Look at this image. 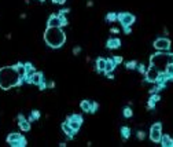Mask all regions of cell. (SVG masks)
Masks as SVG:
<instances>
[{"instance_id":"1","label":"cell","mask_w":173,"mask_h":147,"mask_svg":"<svg viewBox=\"0 0 173 147\" xmlns=\"http://www.w3.org/2000/svg\"><path fill=\"white\" fill-rule=\"evenodd\" d=\"M22 84H24V80L19 77L15 65L0 67V90L8 91L11 88L21 87Z\"/></svg>"},{"instance_id":"2","label":"cell","mask_w":173,"mask_h":147,"mask_svg":"<svg viewBox=\"0 0 173 147\" xmlns=\"http://www.w3.org/2000/svg\"><path fill=\"white\" fill-rule=\"evenodd\" d=\"M44 43L50 48L58 50L66 43V33L62 28H48L44 32Z\"/></svg>"},{"instance_id":"3","label":"cell","mask_w":173,"mask_h":147,"mask_svg":"<svg viewBox=\"0 0 173 147\" xmlns=\"http://www.w3.org/2000/svg\"><path fill=\"white\" fill-rule=\"evenodd\" d=\"M169 63H173V52L169 51H158L152 54L151 58H150V65L157 67L161 73L165 72Z\"/></svg>"},{"instance_id":"4","label":"cell","mask_w":173,"mask_h":147,"mask_svg":"<svg viewBox=\"0 0 173 147\" xmlns=\"http://www.w3.org/2000/svg\"><path fill=\"white\" fill-rule=\"evenodd\" d=\"M117 21H119V24H121V26H122L124 32H125L126 34H129L132 32L131 26L135 24L136 17H135L133 14H131V12H119Z\"/></svg>"},{"instance_id":"5","label":"cell","mask_w":173,"mask_h":147,"mask_svg":"<svg viewBox=\"0 0 173 147\" xmlns=\"http://www.w3.org/2000/svg\"><path fill=\"white\" fill-rule=\"evenodd\" d=\"M150 139H151V142H154V143H159V140H161L162 138V124L161 122H155L151 125V128H150Z\"/></svg>"},{"instance_id":"6","label":"cell","mask_w":173,"mask_h":147,"mask_svg":"<svg viewBox=\"0 0 173 147\" xmlns=\"http://www.w3.org/2000/svg\"><path fill=\"white\" fill-rule=\"evenodd\" d=\"M152 45L157 51H169L170 47H172V41L166 37H158V39L154 40Z\"/></svg>"},{"instance_id":"7","label":"cell","mask_w":173,"mask_h":147,"mask_svg":"<svg viewBox=\"0 0 173 147\" xmlns=\"http://www.w3.org/2000/svg\"><path fill=\"white\" fill-rule=\"evenodd\" d=\"M66 121L69 122V125L72 126L73 129H74L76 132H78L81 128V125H83V116L81 114H70L67 118H66Z\"/></svg>"},{"instance_id":"8","label":"cell","mask_w":173,"mask_h":147,"mask_svg":"<svg viewBox=\"0 0 173 147\" xmlns=\"http://www.w3.org/2000/svg\"><path fill=\"white\" fill-rule=\"evenodd\" d=\"M159 74H161V72H159L157 67H154V66H151L150 65V67L146 70V73H144V77H146V81L147 83H157V80H158V77H159Z\"/></svg>"},{"instance_id":"9","label":"cell","mask_w":173,"mask_h":147,"mask_svg":"<svg viewBox=\"0 0 173 147\" xmlns=\"http://www.w3.org/2000/svg\"><path fill=\"white\" fill-rule=\"evenodd\" d=\"M45 78H44V74L40 72H34L32 74V77L29 78H25V83H28V84H33V85H37L39 87L40 83H43Z\"/></svg>"},{"instance_id":"10","label":"cell","mask_w":173,"mask_h":147,"mask_svg":"<svg viewBox=\"0 0 173 147\" xmlns=\"http://www.w3.org/2000/svg\"><path fill=\"white\" fill-rule=\"evenodd\" d=\"M17 118H18V125H19V128H21V131H24V132L30 131V121L25 118L24 114H18Z\"/></svg>"},{"instance_id":"11","label":"cell","mask_w":173,"mask_h":147,"mask_svg":"<svg viewBox=\"0 0 173 147\" xmlns=\"http://www.w3.org/2000/svg\"><path fill=\"white\" fill-rule=\"evenodd\" d=\"M60 128H62V131H63V133H65L66 136H67L69 139H73L74 138V135L77 132H76L74 129L72 128V126L69 125V122L67 121H65V122H62V125H60Z\"/></svg>"},{"instance_id":"12","label":"cell","mask_w":173,"mask_h":147,"mask_svg":"<svg viewBox=\"0 0 173 147\" xmlns=\"http://www.w3.org/2000/svg\"><path fill=\"white\" fill-rule=\"evenodd\" d=\"M47 26L48 28H62L60 25V19H59V15H50L48 17V21H47Z\"/></svg>"},{"instance_id":"13","label":"cell","mask_w":173,"mask_h":147,"mask_svg":"<svg viewBox=\"0 0 173 147\" xmlns=\"http://www.w3.org/2000/svg\"><path fill=\"white\" fill-rule=\"evenodd\" d=\"M106 47L109 50H117V48L121 47V40L117 39V37H110V39L106 41Z\"/></svg>"},{"instance_id":"14","label":"cell","mask_w":173,"mask_h":147,"mask_svg":"<svg viewBox=\"0 0 173 147\" xmlns=\"http://www.w3.org/2000/svg\"><path fill=\"white\" fill-rule=\"evenodd\" d=\"M159 143H161L162 147H173V139L169 135H164L162 133V138L159 140Z\"/></svg>"},{"instance_id":"15","label":"cell","mask_w":173,"mask_h":147,"mask_svg":"<svg viewBox=\"0 0 173 147\" xmlns=\"http://www.w3.org/2000/svg\"><path fill=\"white\" fill-rule=\"evenodd\" d=\"M116 67H117V65H116V62H114L113 58H109V59H106V69H105L106 74H107V73H113Z\"/></svg>"},{"instance_id":"16","label":"cell","mask_w":173,"mask_h":147,"mask_svg":"<svg viewBox=\"0 0 173 147\" xmlns=\"http://www.w3.org/2000/svg\"><path fill=\"white\" fill-rule=\"evenodd\" d=\"M105 69H106V59L105 58H98L96 59V72L105 73Z\"/></svg>"},{"instance_id":"17","label":"cell","mask_w":173,"mask_h":147,"mask_svg":"<svg viewBox=\"0 0 173 147\" xmlns=\"http://www.w3.org/2000/svg\"><path fill=\"white\" fill-rule=\"evenodd\" d=\"M15 67H17V72H18L19 77H21L22 80H24V83H25V77H26V70H25V63H21V62L15 63Z\"/></svg>"},{"instance_id":"18","label":"cell","mask_w":173,"mask_h":147,"mask_svg":"<svg viewBox=\"0 0 173 147\" xmlns=\"http://www.w3.org/2000/svg\"><path fill=\"white\" fill-rule=\"evenodd\" d=\"M25 136L24 135H21V133H18V132H11L8 136L6 138V142L7 143H11V142H15V140H21V139H24Z\"/></svg>"},{"instance_id":"19","label":"cell","mask_w":173,"mask_h":147,"mask_svg":"<svg viewBox=\"0 0 173 147\" xmlns=\"http://www.w3.org/2000/svg\"><path fill=\"white\" fill-rule=\"evenodd\" d=\"M25 70H26V77H25V78H29V77H32L33 73L36 72V67L33 66V63L26 62V63H25Z\"/></svg>"},{"instance_id":"20","label":"cell","mask_w":173,"mask_h":147,"mask_svg":"<svg viewBox=\"0 0 173 147\" xmlns=\"http://www.w3.org/2000/svg\"><path fill=\"white\" fill-rule=\"evenodd\" d=\"M80 109L84 113H90L91 111V100H83V102L80 103Z\"/></svg>"},{"instance_id":"21","label":"cell","mask_w":173,"mask_h":147,"mask_svg":"<svg viewBox=\"0 0 173 147\" xmlns=\"http://www.w3.org/2000/svg\"><path fill=\"white\" fill-rule=\"evenodd\" d=\"M119 133H121L124 140H128L129 136H131V129H129L128 126H122V128L119 129Z\"/></svg>"},{"instance_id":"22","label":"cell","mask_w":173,"mask_h":147,"mask_svg":"<svg viewBox=\"0 0 173 147\" xmlns=\"http://www.w3.org/2000/svg\"><path fill=\"white\" fill-rule=\"evenodd\" d=\"M40 117H41V114H40V111H39V110H33L32 113H30V116H29V118H28V120H29V121H30V124H32V122H34V121L39 120Z\"/></svg>"},{"instance_id":"23","label":"cell","mask_w":173,"mask_h":147,"mask_svg":"<svg viewBox=\"0 0 173 147\" xmlns=\"http://www.w3.org/2000/svg\"><path fill=\"white\" fill-rule=\"evenodd\" d=\"M26 138H24V139H21V140H15V142H11L10 143V146L11 147H25L26 146Z\"/></svg>"},{"instance_id":"24","label":"cell","mask_w":173,"mask_h":147,"mask_svg":"<svg viewBox=\"0 0 173 147\" xmlns=\"http://www.w3.org/2000/svg\"><path fill=\"white\" fill-rule=\"evenodd\" d=\"M164 73L170 78V80H173V63H169V65H168Z\"/></svg>"},{"instance_id":"25","label":"cell","mask_w":173,"mask_h":147,"mask_svg":"<svg viewBox=\"0 0 173 147\" xmlns=\"http://www.w3.org/2000/svg\"><path fill=\"white\" fill-rule=\"evenodd\" d=\"M117 18H118V14H117V12H109V14L106 15V21L107 22H116Z\"/></svg>"},{"instance_id":"26","label":"cell","mask_w":173,"mask_h":147,"mask_svg":"<svg viewBox=\"0 0 173 147\" xmlns=\"http://www.w3.org/2000/svg\"><path fill=\"white\" fill-rule=\"evenodd\" d=\"M122 114H124V117L125 118H131L132 116H133V111H132V109L129 107V106H126V107H124Z\"/></svg>"},{"instance_id":"27","label":"cell","mask_w":173,"mask_h":147,"mask_svg":"<svg viewBox=\"0 0 173 147\" xmlns=\"http://www.w3.org/2000/svg\"><path fill=\"white\" fill-rule=\"evenodd\" d=\"M125 66H126V69H128V70H133V69H136L137 62H136V60H129V62L125 63Z\"/></svg>"},{"instance_id":"28","label":"cell","mask_w":173,"mask_h":147,"mask_svg":"<svg viewBox=\"0 0 173 147\" xmlns=\"http://www.w3.org/2000/svg\"><path fill=\"white\" fill-rule=\"evenodd\" d=\"M58 15H59V19H60V25H62V28L63 26H67L69 21H67V18H66V15H63V14H58Z\"/></svg>"},{"instance_id":"29","label":"cell","mask_w":173,"mask_h":147,"mask_svg":"<svg viewBox=\"0 0 173 147\" xmlns=\"http://www.w3.org/2000/svg\"><path fill=\"white\" fill-rule=\"evenodd\" d=\"M98 109H99V105L96 102H92V100H91V111L90 113L91 114H93V113H96V111H98Z\"/></svg>"},{"instance_id":"30","label":"cell","mask_w":173,"mask_h":147,"mask_svg":"<svg viewBox=\"0 0 173 147\" xmlns=\"http://www.w3.org/2000/svg\"><path fill=\"white\" fill-rule=\"evenodd\" d=\"M136 69H137V72L139 73H142V74H144L146 73V66H144L143 63H137V66H136Z\"/></svg>"},{"instance_id":"31","label":"cell","mask_w":173,"mask_h":147,"mask_svg":"<svg viewBox=\"0 0 173 147\" xmlns=\"http://www.w3.org/2000/svg\"><path fill=\"white\" fill-rule=\"evenodd\" d=\"M155 105H157V102H154L152 99H149V102H147V109H149V110H154Z\"/></svg>"},{"instance_id":"32","label":"cell","mask_w":173,"mask_h":147,"mask_svg":"<svg viewBox=\"0 0 173 147\" xmlns=\"http://www.w3.org/2000/svg\"><path fill=\"white\" fill-rule=\"evenodd\" d=\"M150 99H152L154 102H159V100H161V96H159L158 93H151V95H150Z\"/></svg>"},{"instance_id":"33","label":"cell","mask_w":173,"mask_h":147,"mask_svg":"<svg viewBox=\"0 0 173 147\" xmlns=\"http://www.w3.org/2000/svg\"><path fill=\"white\" fill-rule=\"evenodd\" d=\"M113 59H114V62H116V65H121V63H122V57H119V55H114Z\"/></svg>"},{"instance_id":"34","label":"cell","mask_w":173,"mask_h":147,"mask_svg":"<svg viewBox=\"0 0 173 147\" xmlns=\"http://www.w3.org/2000/svg\"><path fill=\"white\" fill-rule=\"evenodd\" d=\"M39 90H40V91L47 90V83H45V80L43 81V83H40V84H39Z\"/></svg>"},{"instance_id":"35","label":"cell","mask_w":173,"mask_h":147,"mask_svg":"<svg viewBox=\"0 0 173 147\" xmlns=\"http://www.w3.org/2000/svg\"><path fill=\"white\" fill-rule=\"evenodd\" d=\"M144 138H146V133H144L143 131H139V132H137V139H139V140H143Z\"/></svg>"},{"instance_id":"36","label":"cell","mask_w":173,"mask_h":147,"mask_svg":"<svg viewBox=\"0 0 173 147\" xmlns=\"http://www.w3.org/2000/svg\"><path fill=\"white\" fill-rule=\"evenodd\" d=\"M81 52V47H74L73 48V54L74 55H78Z\"/></svg>"},{"instance_id":"37","label":"cell","mask_w":173,"mask_h":147,"mask_svg":"<svg viewBox=\"0 0 173 147\" xmlns=\"http://www.w3.org/2000/svg\"><path fill=\"white\" fill-rule=\"evenodd\" d=\"M55 85H57V84H55L54 81H50V83H47V88H55Z\"/></svg>"},{"instance_id":"38","label":"cell","mask_w":173,"mask_h":147,"mask_svg":"<svg viewBox=\"0 0 173 147\" xmlns=\"http://www.w3.org/2000/svg\"><path fill=\"white\" fill-rule=\"evenodd\" d=\"M69 11H70V8H62V10H60V11H59V14H63V15H66V14H67Z\"/></svg>"},{"instance_id":"39","label":"cell","mask_w":173,"mask_h":147,"mask_svg":"<svg viewBox=\"0 0 173 147\" xmlns=\"http://www.w3.org/2000/svg\"><path fill=\"white\" fill-rule=\"evenodd\" d=\"M55 4H65V2L66 0H52Z\"/></svg>"},{"instance_id":"40","label":"cell","mask_w":173,"mask_h":147,"mask_svg":"<svg viewBox=\"0 0 173 147\" xmlns=\"http://www.w3.org/2000/svg\"><path fill=\"white\" fill-rule=\"evenodd\" d=\"M110 32L111 33H119V29H117V28H111Z\"/></svg>"},{"instance_id":"41","label":"cell","mask_w":173,"mask_h":147,"mask_svg":"<svg viewBox=\"0 0 173 147\" xmlns=\"http://www.w3.org/2000/svg\"><path fill=\"white\" fill-rule=\"evenodd\" d=\"M106 76H107V78H109V80H113V78H114L113 73H107V74H106Z\"/></svg>"},{"instance_id":"42","label":"cell","mask_w":173,"mask_h":147,"mask_svg":"<svg viewBox=\"0 0 173 147\" xmlns=\"http://www.w3.org/2000/svg\"><path fill=\"white\" fill-rule=\"evenodd\" d=\"M86 6H88V7H92V6H93V2H88V3H86Z\"/></svg>"},{"instance_id":"43","label":"cell","mask_w":173,"mask_h":147,"mask_svg":"<svg viewBox=\"0 0 173 147\" xmlns=\"http://www.w3.org/2000/svg\"><path fill=\"white\" fill-rule=\"evenodd\" d=\"M39 2H44V0H39Z\"/></svg>"}]
</instances>
